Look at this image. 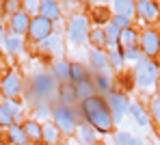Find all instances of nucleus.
Instances as JSON below:
<instances>
[{
  "mask_svg": "<svg viewBox=\"0 0 160 145\" xmlns=\"http://www.w3.org/2000/svg\"><path fill=\"white\" fill-rule=\"evenodd\" d=\"M149 117H152V121L160 128V98H156V95L149 100Z\"/></svg>",
  "mask_w": 160,
  "mask_h": 145,
  "instance_id": "473e14b6",
  "label": "nucleus"
},
{
  "mask_svg": "<svg viewBox=\"0 0 160 145\" xmlns=\"http://www.w3.org/2000/svg\"><path fill=\"white\" fill-rule=\"evenodd\" d=\"M78 115L82 117L84 123H89L98 134H108V132H112V128H115V121H112V115H110V111H108L106 98H102V95H93V98L80 102Z\"/></svg>",
  "mask_w": 160,
  "mask_h": 145,
  "instance_id": "f257e3e1",
  "label": "nucleus"
},
{
  "mask_svg": "<svg viewBox=\"0 0 160 145\" xmlns=\"http://www.w3.org/2000/svg\"><path fill=\"white\" fill-rule=\"evenodd\" d=\"M2 9H4V13L13 15V13L22 11V2L20 0H7V2H2Z\"/></svg>",
  "mask_w": 160,
  "mask_h": 145,
  "instance_id": "4c0bfd02",
  "label": "nucleus"
},
{
  "mask_svg": "<svg viewBox=\"0 0 160 145\" xmlns=\"http://www.w3.org/2000/svg\"><path fill=\"white\" fill-rule=\"evenodd\" d=\"M154 89H156V98H160V78H158V82H156V87H154Z\"/></svg>",
  "mask_w": 160,
  "mask_h": 145,
  "instance_id": "79ce46f5",
  "label": "nucleus"
},
{
  "mask_svg": "<svg viewBox=\"0 0 160 145\" xmlns=\"http://www.w3.org/2000/svg\"><path fill=\"white\" fill-rule=\"evenodd\" d=\"M136 18L147 22V24L160 22V4L152 2V0H138L136 2Z\"/></svg>",
  "mask_w": 160,
  "mask_h": 145,
  "instance_id": "1a4fd4ad",
  "label": "nucleus"
},
{
  "mask_svg": "<svg viewBox=\"0 0 160 145\" xmlns=\"http://www.w3.org/2000/svg\"><path fill=\"white\" fill-rule=\"evenodd\" d=\"M106 104H108V111H110V115H112V121H115V123H119L123 117L128 115L130 100H128L126 93H121V91H110V93L106 95Z\"/></svg>",
  "mask_w": 160,
  "mask_h": 145,
  "instance_id": "423d86ee",
  "label": "nucleus"
},
{
  "mask_svg": "<svg viewBox=\"0 0 160 145\" xmlns=\"http://www.w3.org/2000/svg\"><path fill=\"white\" fill-rule=\"evenodd\" d=\"M2 145H9V143H2Z\"/></svg>",
  "mask_w": 160,
  "mask_h": 145,
  "instance_id": "a18cd8bd",
  "label": "nucleus"
},
{
  "mask_svg": "<svg viewBox=\"0 0 160 145\" xmlns=\"http://www.w3.org/2000/svg\"><path fill=\"white\" fill-rule=\"evenodd\" d=\"M87 78H91V72H89L87 65H82V63H69V82L72 85H78V82L87 80Z\"/></svg>",
  "mask_w": 160,
  "mask_h": 145,
  "instance_id": "5701e85b",
  "label": "nucleus"
},
{
  "mask_svg": "<svg viewBox=\"0 0 160 145\" xmlns=\"http://www.w3.org/2000/svg\"><path fill=\"white\" fill-rule=\"evenodd\" d=\"M110 9H112V13L115 15H121V18H136V2L132 0H117V2H112L110 4Z\"/></svg>",
  "mask_w": 160,
  "mask_h": 145,
  "instance_id": "a211bd4d",
  "label": "nucleus"
},
{
  "mask_svg": "<svg viewBox=\"0 0 160 145\" xmlns=\"http://www.w3.org/2000/svg\"><path fill=\"white\" fill-rule=\"evenodd\" d=\"M119 32L121 30L117 28L115 24H104V37H106V48L108 50H115V48H119Z\"/></svg>",
  "mask_w": 160,
  "mask_h": 145,
  "instance_id": "393cba45",
  "label": "nucleus"
},
{
  "mask_svg": "<svg viewBox=\"0 0 160 145\" xmlns=\"http://www.w3.org/2000/svg\"><path fill=\"white\" fill-rule=\"evenodd\" d=\"M110 24H115L119 30H126V28L132 26V20H130V18H121V15H112V18H110Z\"/></svg>",
  "mask_w": 160,
  "mask_h": 145,
  "instance_id": "e433bc0d",
  "label": "nucleus"
},
{
  "mask_svg": "<svg viewBox=\"0 0 160 145\" xmlns=\"http://www.w3.org/2000/svg\"><path fill=\"white\" fill-rule=\"evenodd\" d=\"M121 57H123V63H138V61H143V52H141V48L138 46H134V48H128V50H121Z\"/></svg>",
  "mask_w": 160,
  "mask_h": 145,
  "instance_id": "c85d7f7f",
  "label": "nucleus"
},
{
  "mask_svg": "<svg viewBox=\"0 0 160 145\" xmlns=\"http://www.w3.org/2000/svg\"><path fill=\"white\" fill-rule=\"evenodd\" d=\"M7 141L9 145H26L28 143V137L22 128V123H13L7 128Z\"/></svg>",
  "mask_w": 160,
  "mask_h": 145,
  "instance_id": "4be33fe9",
  "label": "nucleus"
},
{
  "mask_svg": "<svg viewBox=\"0 0 160 145\" xmlns=\"http://www.w3.org/2000/svg\"><path fill=\"white\" fill-rule=\"evenodd\" d=\"M134 145H147L143 139H138V137H134Z\"/></svg>",
  "mask_w": 160,
  "mask_h": 145,
  "instance_id": "a19ab883",
  "label": "nucleus"
},
{
  "mask_svg": "<svg viewBox=\"0 0 160 145\" xmlns=\"http://www.w3.org/2000/svg\"><path fill=\"white\" fill-rule=\"evenodd\" d=\"M91 80H93V85H95V91H98V95H102V98H106L108 93L112 91V76L104 72V74H91Z\"/></svg>",
  "mask_w": 160,
  "mask_h": 145,
  "instance_id": "2eb2a0df",
  "label": "nucleus"
},
{
  "mask_svg": "<svg viewBox=\"0 0 160 145\" xmlns=\"http://www.w3.org/2000/svg\"><path fill=\"white\" fill-rule=\"evenodd\" d=\"M4 50L9 52V54H15V52H20V50H24V41H22V37H15V35H9L7 39H4Z\"/></svg>",
  "mask_w": 160,
  "mask_h": 145,
  "instance_id": "bb28decb",
  "label": "nucleus"
},
{
  "mask_svg": "<svg viewBox=\"0 0 160 145\" xmlns=\"http://www.w3.org/2000/svg\"><path fill=\"white\" fill-rule=\"evenodd\" d=\"M56 98H58V102L61 104H65V106H76V102H78V98H76V89L72 82H65V85H58V91H56Z\"/></svg>",
  "mask_w": 160,
  "mask_h": 145,
  "instance_id": "f3484780",
  "label": "nucleus"
},
{
  "mask_svg": "<svg viewBox=\"0 0 160 145\" xmlns=\"http://www.w3.org/2000/svg\"><path fill=\"white\" fill-rule=\"evenodd\" d=\"M39 50L43 52V54H54V57H61L63 54V32H54L50 35L46 41H41L39 43Z\"/></svg>",
  "mask_w": 160,
  "mask_h": 145,
  "instance_id": "ddd939ff",
  "label": "nucleus"
},
{
  "mask_svg": "<svg viewBox=\"0 0 160 145\" xmlns=\"http://www.w3.org/2000/svg\"><path fill=\"white\" fill-rule=\"evenodd\" d=\"M76 137H78V143L80 145H95L98 143V132L89 126V123H78L76 128Z\"/></svg>",
  "mask_w": 160,
  "mask_h": 145,
  "instance_id": "6ab92c4d",
  "label": "nucleus"
},
{
  "mask_svg": "<svg viewBox=\"0 0 160 145\" xmlns=\"http://www.w3.org/2000/svg\"><path fill=\"white\" fill-rule=\"evenodd\" d=\"M35 119H52V104L48 102L35 104Z\"/></svg>",
  "mask_w": 160,
  "mask_h": 145,
  "instance_id": "2f4dec72",
  "label": "nucleus"
},
{
  "mask_svg": "<svg viewBox=\"0 0 160 145\" xmlns=\"http://www.w3.org/2000/svg\"><path fill=\"white\" fill-rule=\"evenodd\" d=\"M52 123L58 128V132L72 134L78 128V111L56 102V104H52Z\"/></svg>",
  "mask_w": 160,
  "mask_h": 145,
  "instance_id": "20e7f679",
  "label": "nucleus"
},
{
  "mask_svg": "<svg viewBox=\"0 0 160 145\" xmlns=\"http://www.w3.org/2000/svg\"><path fill=\"white\" fill-rule=\"evenodd\" d=\"M28 91H30V95L35 98V104H39V102H48V104H50L54 93L58 91V82L54 80V76L50 72H39V74L32 76Z\"/></svg>",
  "mask_w": 160,
  "mask_h": 145,
  "instance_id": "f03ea898",
  "label": "nucleus"
},
{
  "mask_svg": "<svg viewBox=\"0 0 160 145\" xmlns=\"http://www.w3.org/2000/svg\"><path fill=\"white\" fill-rule=\"evenodd\" d=\"M22 128H24V132H26V137H28V143H32V145H41L43 143V137H41V123H39L37 119H26V121L22 123Z\"/></svg>",
  "mask_w": 160,
  "mask_h": 145,
  "instance_id": "dca6fc26",
  "label": "nucleus"
},
{
  "mask_svg": "<svg viewBox=\"0 0 160 145\" xmlns=\"http://www.w3.org/2000/svg\"><path fill=\"white\" fill-rule=\"evenodd\" d=\"M13 123H15V119H13L11 108H9L4 102H0V126H2V128H9V126H13Z\"/></svg>",
  "mask_w": 160,
  "mask_h": 145,
  "instance_id": "7c9ffc66",
  "label": "nucleus"
},
{
  "mask_svg": "<svg viewBox=\"0 0 160 145\" xmlns=\"http://www.w3.org/2000/svg\"><path fill=\"white\" fill-rule=\"evenodd\" d=\"M2 15H4V9H2V4H0V20H2Z\"/></svg>",
  "mask_w": 160,
  "mask_h": 145,
  "instance_id": "37998d69",
  "label": "nucleus"
},
{
  "mask_svg": "<svg viewBox=\"0 0 160 145\" xmlns=\"http://www.w3.org/2000/svg\"><path fill=\"white\" fill-rule=\"evenodd\" d=\"M4 104L11 108L15 123H20V119H22V102H18V100H4Z\"/></svg>",
  "mask_w": 160,
  "mask_h": 145,
  "instance_id": "f704fd0d",
  "label": "nucleus"
},
{
  "mask_svg": "<svg viewBox=\"0 0 160 145\" xmlns=\"http://www.w3.org/2000/svg\"><path fill=\"white\" fill-rule=\"evenodd\" d=\"M89 39H91V43H93L98 50H104V48H106L104 28H91V32H89Z\"/></svg>",
  "mask_w": 160,
  "mask_h": 145,
  "instance_id": "c756f323",
  "label": "nucleus"
},
{
  "mask_svg": "<svg viewBox=\"0 0 160 145\" xmlns=\"http://www.w3.org/2000/svg\"><path fill=\"white\" fill-rule=\"evenodd\" d=\"M22 11L28 13L30 18L39 15V0H22Z\"/></svg>",
  "mask_w": 160,
  "mask_h": 145,
  "instance_id": "72a5a7b5",
  "label": "nucleus"
},
{
  "mask_svg": "<svg viewBox=\"0 0 160 145\" xmlns=\"http://www.w3.org/2000/svg\"><path fill=\"white\" fill-rule=\"evenodd\" d=\"M115 145H134V134H130V132H115Z\"/></svg>",
  "mask_w": 160,
  "mask_h": 145,
  "instance_id": "c9c22d12",
  "label": "nucleus"
},
{
  "mask_svg": "<svg viewBox=\"0 0 160 145\" xmlns=\"http://www.w3.org/2000/svg\"><path fill=\"white\" fill-rule=\"evenodd\" d=\"M89 72L91 74H104L108 69V58H106V52L104 50H98V48H93L91 52H89Z\"/></svg>",
  "mask_w": 160,
  "mask_h": 145,
  "instance_id": "f8f14e48",
  "label": "nucleus"
},
{
  "mask_svg": "<svg viewBox=\"0 0 160 145\" xmlns=\"http://www.w3.org/2000/svg\"><path fill=\"white\" fill-rule=\"evenodd\" d=\"M145 111H143V106H141V102H130V108H128V115H132L134 119H138V117L143 115Z\"/></svg>",
  "mask_w": 160,
  "mask_h": 145,
  "instance_id": "58836bf2",
  "label": "nucleus"
},
{
  "mask_svg": "<svg viewBox=\"0 0 160 145\" xmlns=\"http://www.w3.org/2000/svg\"><path fill=\"white\" fill-rule=\"evenodd\" d=\"M58 128L54 126L52 121H48V123H43L41 126V137H43V143H48V145H56L58 143Z\"/></svg>",
  "mask_w": 160,
  "mask_h": 145,
  "instance_id": "a878e982",
  "label": "nucleus"
},
{
  "mask_svg": "<svg viewBox=\"0 0 160 145\" xmlns=\"http://www.w3.org/2000/svg\"><path fill=\"white\" fill-rule=\"evenodd\" d=\"M74 89H76V98H78V102H84V100H89V98L98 95L95 85H93V80H91V78L82 80V82H78V85H74Z\"/></svg>",
  "mask_w": 160,
  "mask_h": 145,
  "instance_id": "b1692460",
  "label": "nucleus"
},
{
  "mask_svg": "<svg viewBox=\"0 0 160 145\" xmlns=\"http://www.w3.org/2000/svg\"><path fill=\"white\" fill-rule=\"evenodd\" d=\"M50 35H54V24L50 20H46V18H41V15H35V18L30 20V26H28V39H30V41H35V43L39 46V43L46 41Z\"/></svg>",
  "mask_w": 160,
  "mask_h": 145,
  "instance_id": "0eeeda50",
  "label": "nucleus"
},
{
  "mask_svg": "<svg viewBox=\"0 0 160 145\" xmlns=\"http://www.w3.org/2000/svg\"><path fill=\"white\" fill-rule=\"evenodd\" d=\"M138 37H141V32L134 28V26L121 30L119 32V50H128V48L138 46Z\"/></svg>",
  "mask_w": 160,
  "mask_h": 145,
  "instance_id": "412c9836",
  "label": "nucleus"
},
{
  "mask_svg": "<svg viewBox=\"0 0 160 145\" xmlns=\"http://www.w3.org/2000/svg\"><path fill=\"white\" fill-rule=\"evenodd\" d=\"M39 15L50 20V22H58L61 20V4L54 2V0H41L39 2Z\"/></svg>",
  "mask_w": 160,
  "mask_h": 145,
  "instance_id": "4468645a",
  "label": "nucleus"
},
{
  "mask_svg": "<svg viewBox=\"0 0 160 145\" xmlns=\"http://www.w3.org/2000/svg\"><path fill=\"white\" fill-rule=\"evenodd\" d=\"M41 145H48V143H41Z\"/></svg>",
  "mask_w": 160,
  "mask_h": 145,
  "instance_id": "49530a36",
  "label": "nucleus"
},
{
  "mask_svg": "<svg viewBox=\"0 0 160 145\" xmlns=\"http://www.w3.org/2000/svg\"><path fill=\"white\" fill-rule=\"evenodd\" d=\"M106 58H108V67H110V69L119 72V69L123 67V57H121V50H119V48L108 50V52H106Z\"/></svg>",
  "mask_w": 160,
  "mask_h": 145,
  "instance_id": "cd10ccee",
  "label": "nucleus"
},
{
  "mask_svg": "<svg viewBox=\"0 0 160 145\" xmlns=\"http://www.w3.org/2000/svg\"><path fill=\"white\" fill-rule=\"evenodd\" d=\"M65 32H67V39L72 43H84L89 39V32H91V26H89V18L87 15H72L67 20V26H65Z\"/></svg>",
  "mask_w": 160,
  "mask_h": 145,
  "instance_id": "39448f33",
  "label": "nucleus"
},
{
  "mask_svg": "<svg viewBox=\"0 0 160 145\" xmlns=\"http://www.w3.org/2000/svg\"><path fill=\"white\" fill-rule=\"evenodd\" d=\"M26 145H32V143H26Z\"/></svg>",
  "mask_w": 160,
  "mask_h": 145,
  "instance_id": "de8ad7c7",
  "label": "nucleus"
},
{
  "mask_svg": "<svg viewBox=\"0 0 160 145\" xmlns=\"http://www.w3.org/2000/svg\"><path fill=\"white\" fill-rule=\"evenodd\" d=\"M54 76V80L58 82V85H65V82H69V63L65 61V58H56L52 65V72H50Z\"/></svg>",
  "mask_w": 160,
  "mask_h": 145,
  "instance_id": "aec40b11",
  "label": "nucleus"
},
{
  "mask_svg": "<svg viewBox=\"0 0 160 145\" xmlns=\"http://www.w3.org/2000/svg\"><path fill=\"white\" fill-rule=\"evenodd\" d=\"M134 121H136V126H138V128H149L152 117H149V113H143V115L138 117V119H134Z\"/></svg>",
  "mask_w": 160,
  "mask_h": 145,
  "instance_id": "ea45409f",
  "label": "nucleus"
},
{
  "mask_svg": "<svg viewBox=\"0 0 160 145\" xmlns=\"http://www.w3.org/2000/svg\"><path fill=\"white\" fill-rule=\"evenodd\" d=\"M30 20H32V18H30L28 13H24V11H18V13L9 15V30H11V35H15V37L28 35Z\"/></svg>",
  "mask_w": 160,
  "mask_h": 145,
  "instance_id": "9b49d317",
  "label": "nucleus"
},
{
  "mask_svg": "<svg viewBox=\"0 0 160 145\" xmlns=\"http://www.w3.org/2000/svg\"><path fill=\"white\" fill-rule=\"evenodd\" d=\"M158 58H160V50H158Z\"/></svg>",
  "mask_w": 160,
  "mask_h": 145,
  "instance_id": "c03bdc74",
  "label": "nucleus"
},
{
  "mask_svg": "<svg viewBox=\"0 0 160 145\" xmlns=\"http://www.w3.org/2000/svg\"><path fill=\"white\" fill-rule=\"evenodd\" d=\"M132 76H134V85H138L143 91L156 87V82H158V78H160L158 61L156 58H143V61H138L132 69Z\"/></svg>",
  "mask_w": 160,
  "mask_h": 145,
  "instance_id": "7ed1b4c3",
  "label": "nucleus"
},
{
  "mask_svg": "<svg viewBox=\"0 0 160 145\" xmlns=\"http://www.w3.org/2000/svg\"><path fill=\"white\" fill-rule=\"evenodd\" d=\"M0 93L4 95V100H15L22 93V80L15 72L4 74V78L0 80Z\"/></svg>",
  "mask_w": 160,
  "mask_h": 145,
  "instance_id": "9d476101",
  "label": "nucleus"
},
{
  "mask_svg": "<svg viewBox=\"0 0 160 145\" xmlns=\"http://www.w3.org/2000/svg\"><path fill=\"white\" fill-rule=\"evenodd\" d=\"M138 48L145 58H158L160 50V32L156 28H145L138 37Z\"/></svg>",
  "mask_w": 160,
  "mask_h": 145,
  "instance_id": "6e6552de",
  "label": "nucleus"
}]
</instances>
